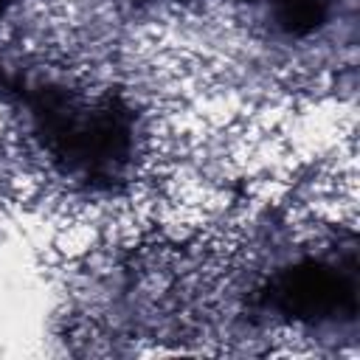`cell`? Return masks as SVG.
<instances>
[{
  "mask_svg": "<svg viewBox=\"0 0 360 360\" xmlns=\"http://www.w3.org/2000/svg\"><path fill=\"white\" fill-rule=\"evenodd\" d=\"M276 298L290 318L315 321L340 309V304L354 307V284L340 278L332 267L301 264L287 276H281L276 287Z\"/></svg>",
  "mask_w": 360,
  "mask_h": 360,
  "instance_id": "1",
  "label": "cell"
},
{
  "mask_svg": "<svg viewBox=\"0 0 360 360\" xmlns=\"http://www.w3.org/2000/svg\"><path fill=\"white\" fill-rule=\"evenodd\" d=\"M329 3L332 0H273V17L287 34L307 37L326 22Z\"/></svg>",
  "mask_w": 360,
  "mask_h": 360,
  "instance_id": "2",
  "label": "cell"
}]
</instances>
